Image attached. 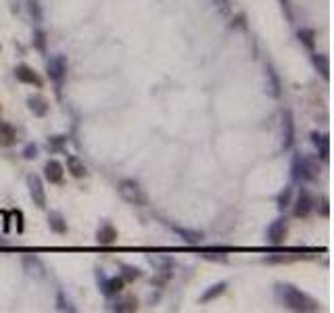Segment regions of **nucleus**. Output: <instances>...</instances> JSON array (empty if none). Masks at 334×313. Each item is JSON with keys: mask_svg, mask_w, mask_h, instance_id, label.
<instances>
[{"mask_svg": "<svg viewBox=\"0 0 334 313\" xmlns=\"http://www.w3.org/2000/svg\"><path fill=\"white\" fill-rule=\"evenodd\" d=\"M276 295L292 311H303V313L305 311H320V303L316 299H311L305 292H301L292 284H276Z\"/></svg>", "mask_w": 334, "mask_h": 313, "instance_id": "f257e3e1", "label": "nucleus"}, {"mask_svg": "<svg viewBox=\"0 0 334 313\" xmlns=\"http://www.w3.org/2000/svg\"><path fill=\"white\" fill-rule=\"evenodd\" d=\"M320 175V165L318 161H313L311 156L307 154H297L294 159H292V180L294 182H301V184H305V182H316Z\"/></svg>", "mask_w": 334, "mask_h": 313, "instance_id": "f03ea898", "label": "nucleus"}, {"mask_svg": "<svg viewBox=\"0 0 334 313\" xmlns=\"http://www.w3.org/2000/svg\"><path fill=\"white\" fill-rule=\"evenodd\" d=\"M117 190H119L121 199H124L126 203H130V205H136V207L146 205V194H144V190L140 188V184L136 180H130V178L121 180L117 184Z\"/></svg>", "mask_w": 334, "mask_h": 313, "instance_id": "7ed1b4c3", "label": "nucleus"}, {"mask_svg": "<svg viewBox=\"0 0 334 313\" xmlns=\"http://www.w3.org/2000/svg\"><path fill=\"white\" fill-rule=\"evenodd\" d=\"M313 209H316V197L307 190V188H301L299 197H297V201L292 205V215L297 219H305V217H309V213Z\"/></svg>", "mask_w": 334, "mask_h": 313, "instance_id": "20e7f679", "label": "nucleus"}, {"mask_svg": "<svg viewBox=\"0 0 334 313\" xmlns=\"http://www.w3.org/2000/svg\"><path fill=\"white\" fill-rule=\"evenodd\" d=\"M65 75H67V58L63 54L50 56V61H48V77L56 86H61V84H63V80H65Z\"/></svg>", "mask_w": 334, "mask_h": 313, "instance_id": "39448f33", "label": "nucleus"}, {"mask_svg": "<svg viewBox=\"0 0 334 313\" xmlns=\"http://www.w3.org/2000/svg\"><path fill=\"white\" fill-rule=\"evenodd\" d=\"M27 188H29V194H32V201L38 209H44L46 207V190H44V184H42V178L32 173L27 175Z\"/></svg>", "mask_w": 334, "mask_h": 313, "instance_id": "423d86ee", "label": "nucleus"}, {"mask_svg": "<svg viewBox=\"0 0 334 313\" xmlns=\"http://www.w3.org/2000/svg\"><path fill=\"white\" fill-rule=\"evenodd\" d=\"M286 236H288V222H286V217H278L276 222L267 228V242L274 246H280V244H284Z\"/></svg>", "mask_w": 334, "mask_h": 313, "instance_id": "0eeeda50", "label": "nucleus"}, {"mask_svg": "<svg viewBox=\"0 0 334 313\" xmlns=\"http://www.w3.org/2000/svg\"><path fill=\"white\" fill-rule=\"evenodd\" d=\"M99 280H101V290H103L105 297H115V295H119L121 290H124V286H126V282H124V278H121V276L105 278L103 271H99Z\"/></svg>", "mask_w": 334, "mask_h": 313, "instance_id": "6e6552de", "label": "nucleus"}, {"mask_svg": "<svg viewBox=\"0 0 334 313\" xmlns=\"http://www.w3.org/2000/svg\"><path fill=\"white\" fill-rule=\"evenodd\" d=\"M294 144V117L290 109L282 111V146L290 148Z\"/></svg>", "mask_w": 334, "mask_h": 313, "instance_id": "1a4fd4ad", "label": "nucleus"}, {"mask_svg": "<svg viewBox=\"0 0 334 313\" xmlns=\"http://www.w3.org/2000/svg\"><path fill=\"white\" fill-rule=\"evenodd\" d=\"M15 77H17L21 84H29V86H36V88H42V86H44V80L38 75V71H34L29 65H17Z\"/></svg>", "mask_w": 334, "mask_h": 313, "instance_id": "9d476101", "label": "nucleus"}, {"mask_svg": "<svg viewBox=\"0 0 334 313\" xmlns=\"http://www.w3.org/2000/svg\"><path fill=\"white\" fill-rule=\"evenodd\" d=\"M44 178H46L50 184H63V178H65V167H63V163L56 161V159L46 161V165H44Z\"/></svg>", "mask_w": 334, "mask_h": 313, "instance_id": "9b49d317", "label": "nucleus"}, {"mask_svg": "<svg viewBox=\"0 0 334 313\" xmlns=\"http://www.w3.org/2000/svg\"><path fill=\"white\" fill-rule=\"evenodd\" d=\"M96 242H99L101 246H109V244L117 242V230H115V226L109 224V222H105V224L99 228V232H96Z\"/></svg>", "mask_w": 334, "mask_h": 313, "instance_id": "f8f14e48", "label": "nucleus"}, {"mask_svg": "<svg viewBox=\"0 0 334 313\" xmlns=\"http://www.w3.org/2000/svg\"><path fill=\"white\" fill-rule=\"evenodd\" d=\"M23 269L29 273V276H34V278H42L44 276V263L36 257V255H23Z\"/></svg>", "mask_w": 334, "mask_h": 313, "instance_id": "ddd939ff", "label": "nucleus"}, {"mask_svg": "<svg viewBox=\"0 0 334 313\" xmlns=\"http://www.w3.org/2000/svg\"><path fill=\"white\" fill-rule=\"evenodd\" d=\"M67 171L73 175V178H86L88 175V167L84 165V161L75 154H67Z\"/></svg>", "mask_w": 334, "mask_h": 313, "instance_id": "4468645a", "label": "nucleus"}, {"mask_svg": "<svg viewBox=\"0 0 334 313\" xmlns=\"http://www.w3.org/2000/svg\"><path fill=\"white\" fill-rule=\"evenodd\" d=\"M27 107H29V111H32L36 117H44L48 113V109H50V105H48V101L44 96H29L27 99Z\"/></svg>", "mask_w": 334, "mask_h": 313, "instance_id": "2eb2a0df", "label": "nucleus"}, {"mask_svg": "<svg viewBox=\"0 0 334 313\" xmlns=\"http://www.w3.org/2000/svg\"><path fill=\"white\" fill-rule=\"evenodd\" d=\"M17 142V132L11 123L0 121V146H13Z\"/></svg>", "mask_w": 334, "mask_h": 313, "instance_id": "dca6fc26", "label": "nucleus"}, {"mask_svg": "<svg viewBox=\"0 0 334 313\" xmlns=\"http://www.w3.org/2000/svg\"><path fill=\"white\" fill-rule=\"evenodd\" d=\"M265 71H267V88H269V94H271V96H274V99H278L280 96V94H282V82H280V77H278V73L274 71V67H271V65H267L265 67Z\"/></svg>", "mask_w": 334, "mask_h": 313, "instance_id": "f3484780", "label": "nucleus"}, {"mask_svg": "<svg viewBox=\"0 0 334 313\" xmlns=\"http://www.w3.org/2000/svg\"><path fill=\"white\" fill-rule=\"evenodd\" d=\"M175 230V234L178 236H182V240H184L186 244H192V246H197V244H201L203 242V232H199V230H190V228H173Z\"/></svg>", "mask_w": 334, "mask_h": 313, "instance_id": "a211bd4d", "label": "nucleus"}, {"mask_svg": "<svg viewBox=\"0 0 334 313\" xmlns=\"http://www.w3.org/2000/svg\"><path fill=\"white\" fill-rule=\"evenodd\" d=\"M311 142L318 146V150H320V159L322 161H328V156H330V140H328V136L326 134H318V132H313L311 134Z\"/></svg>", "mask_w": 334, "mask_h": 313, "instance_id": "6ab92c4d", "label": "nucleus"}, {"mask_svg": "<svg viewBox=\"0 0 334 313\" xmlns=\"http://www.w3.org/2000/svg\"><path fill=\"white\" fill-rule=\"evenodd\" d=\"M48 226H50V230L56 232V234H67V222H65V217L61 215L58 211H52V213L48 215Z\"/></svg>", "mask_w": 334, "mask_h": 313, "instance_id": "aec40b11", "label": "nucleus"}, {"mask_svg": "<svg viewBox=\"0 0 334 313\" xmlns=\"http://www.w3.org/2000/svg\"><path fill=\"white\" fill-rule=\"evenodd\" d=\"M226 288H228V284H226V282H218V284L209 286V288L203 292V297H201V303H211L213 299L222 297V295L226 292Z\"/></svg>", "mask_w": 334, "mask_h": 313, "instance_id": "412c9836", "label": "nucleus"}, {"mask_svg": "<svg viewBox=\"0 0 334 313\" xmlns=\"http://www.w3.org/2000/svg\"><path fill=\"white\" fill-rule=\"evenodd\" d=\"M111 309H113V311H119V313H130V311H136V309H138V301H136L134 297H128V299L117 301Z\"/></svg>", "mask_w": 334, "mask_h": 313, "instance_id": "4be33fe9", "label": "nucleus"}, {"mask_svg": "<svg viewBox=\"0 0 334 313\" xmlns=\"http://www.w3.org/2000/svg\"><path fill=\"white\" fill-rule=\"evenodd\" d=\"M299 40L305 44V48L309 50H316V31L311 27H303L299 29Z\"/></svg>", "mask_w": 334, "mask_h": 313, "instance_id": "5701e85b", "label": "nucleus"}, {"mask_svg": "<svg viewBox=\"0 0 334 313\" xmlns=\"http://www.w3.org/2000/svg\"><path fill=\"white\" fill-rule=\"evenodd\" d=\"M313 65H316V69L322 73L324 80L330 77V61H328L326 54H313Z\"/></svg>", "mask_w": 334, "mask_h": 313, "instance_id": "b1692460", "label": "nucleus"}, {"mask_svg": "<svg viewBox=\"0 0 334 313\" xmlns=\"http://www.w3.org/2000/svg\"><path fill=\"white\" fill-rule=\"evenodd\" d=\"M148 261L155 263V265L159 267V271H171V267H173V259H171V257H157V255H150Z\"/></svg>", "mask_w": 334, "mask_h": 313, "instance_id": "393cba45", "label": "nucleus"}, {"mask_svg": "<svg viewBox=\"0 0 334 313\" xmlns=\"http://www.w3.org/2000/svg\"><path fill=\"white\" fill-rule=\"evenodd\" d=\"M56 309L58 311H69V313H75V307H73V303L65 297V292L63 290H58L56 292Z\"/></svg>", "mask_w": 334, "mask_h": 313, "instance_id": "a878e982", "label": "nucleus"}, {"mask_svg": "<svg viewBox=\"0 0 334 313\" xmlns=\"http://www.w3.org/2000/svg\"><path fill=\"white\" fill-rule=\"evenodd\" d=\"M140 276L142 273H140L138 267H132V265H124V267H121V278H124V282H134Z\"/></svg>", "mask_w": 334, "mask_h": 313, "instance_id": "bb28decb", "label": "nucleus"}, {"mask_svg": "<svg viewBox=\"0 0 334 313\" xmlns=\"http://www.w3.org/2000/svg\"><path fill=\"white\" fill-rule=\"evenodd\" d=\"M290 199H292V188H284V190L278 194V209L284 211L286 207H290Z\"/></svg>", "mask_w": 334, "mask_h": 313, "instance_id": "cd10ccee", "label": "nucleus"}, {"mask_svg": "<svg viewBox=\"0 0 334 313\" xmlns=\"http://www.w3.org/2000/svg\"><path fill=\"white\" fill-rule=\"evenodd\" d=\"M34 46L40 50V52H46V34L42 29H36L34 31Z\"/></svg>", "mask_w": 334, "mask_h": 313, "instance_id": "c85d7f7f", "label": "nucleus"}, {"mask_svg": "<svg viewBox=\"0 0 334 313\" xmlns=\"http://www.w3.org/2000/svg\"><path fill=\"white\" fill-rule=\"evenodd\" d=\"M27 9H29V15H32L36 21H42V11H40V5L36 3V0H29Z\"/></svg>", "mask_w": 334, "mask_h": 313, "instance_id": "c756f323", "label": "nucleus"}, {"mask_svg": "<svg viewBox=\"0 0 334 313\" xmlns=\"http://www.w3.org/2000/svg\"><path fill=\"white\" fill-rule=\"evenodd\" d=\"M23 156H25V159H36V156H38V146L29 142V144L23 148Z\"/></svg>", "mask_w": 334, "mask_h": 313, "instance_id": "7c9ffc66", "label": "nucleus"}, {"mask_svg": "<svg viewBox=\"0 0 334 313\" xmlns=\"http://www.w3.org/2000/svg\"><path fill=\"white\" fill-rule=\"evenodd\" d=\"M63 144H65V138H61V136H54V138L48 140V148H50V150H58Z\"/></svg>", "mask_w": 334, "mask_h": 313, "instance_id": "2f4dec72", "label": "nucleus"}, {"mask_svg": "<svg viewBox=\"0 0 334 313\" xmlns=\"http://www.w3.org/2000/svg\"><path fill=\"white\" fill-rule=\"evenodd\" d=\"M11 215L17 219V222H15L17 224V232H23V213L19 209H15V211H11Z\"/></svg>", "mask_w": 334, "mask_h": 313, "instance_id": "473e14b6", "label": "nucleus"}, {"mask_svg": "<svg viewBox=\"0 0 334 313\" xmlns=\"http://www.w3.org/2000/svg\"><path fill=\"white\" fill-rule=\"evenodd\" d=\"M320 213H322L324 217H328V215H330V201H328V197H324V199H322V209H320Z\"/></svg>", "mask_w": 334, "mask_h": 313, "instance_id": "72a5a7b5", "label": "nucleus"}, {"mask_svg": "<svg viewBox=\"0 0 334 313\" xmlns=\"http://www.w3.org/2000/svg\"><path fill=\"white\" fill-rule=\"evenodd\" d=\"M280 5H282V9H284V13H286V19H288V21H292V11H290V3H288V0H280Z\"/></svg>", "mask_w": 334, "mask_h": 313, "instance_id": "f704fd0d", "label": "nucleus"}, {"mask_svg": "<svg viewBox=\"0 0 334 313\" xmlns=\"http://www.w3.org/2000/svg\"><path fill=\"white\" fill-rule=\"evenodd\" d=\"M213 3L222 9V13H228L230 11V0H213Z\"/></svg>", "mask_w": 334, "mask_h": 313, "instance_id": "c9c22d12", "label": "nucleus"}, {"mask_svg": "<svg viewBox=\"0 0 334 313\" xmlns=\"http://www.w3.org/2000/svg\"><path fill=\"white\" fill-rule=\"evenodd\" d=\"M0 48H3V46H0Z\"/></svg>", "mask_w": 334, "mask_h": 313, "instance_id": "e433bc0d", "label": "nucleus"}]
</instances>
